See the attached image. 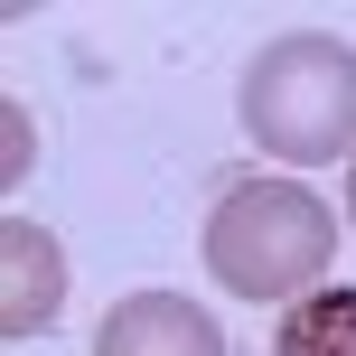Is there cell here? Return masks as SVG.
Returning <instances> with one entry per match:
<instances>
[{"label": "cell", "instance_id": "cell-7", "mask_svg": "<svg viewBox=\"0 0 356 356\" xmlns=\"http://www.w3.org/2000/svg\"><path fill=\"white\" fill-rule=\"evenodd\" d=\"M347 207H356V178H347Z\"/></svg>", "mask_w": 356, "mask_h": 356}, {"label": "cell", "instance_id": "cell-4", "mask_svg": "<svg viewBox=\"0 0 356 356\" xmlns=\"http://www.w3.org/2000/svg\"><path fill=\"white\" fill-rule=\"evenodd\" d=\"M94 356H225V328L178 291H131V300L104 309Z\"/></svg>", "mask_w": 356, "mask_h": 356}, {"label": "cell", "instance_id": "cell-2", "mask_svg": "<svg viewBox=\"0 0 356 356\" xmlns=\"http://www.w3.org/2000/svg\"><path fill=\"white\" fill-rule=\"evenodd\" d=\"M234 113H244V141L291 169L356 160V47L319 29L272 38L234 85Z\"/></svg>", "mask_w": 356, "mask_h": 356}, {"label": "cell", "instance_id": "cell-6", "mask_svg": "<svg viewBox=\"0 0 356 356\" xmlns=\"http://www.w3.org/2000/svg\"><path fill=\"white\" fill-rule=\"evenodd\" d=\"M38 160V122H29V104H0V188H19Z\"/></svg>", "mask_w": 356, "mask_h": 356}, {"label": "cell", "instance_id": "cell-5", "mask_svg": "<svg viewBox=\"0 0 356 356\" xmlns=\"http://www.w3.org/2000/svg\"><path fill=\"white\" fill-rule=\"evenodd\" d=\"M272 356H356V291L347 282H319L282 309L272 328Z\"/></svg>", "mask_w": 356, "mask_h": 356}, {"label": "cell", "instance_id": "cell-1", "mask_svg": "<svg viewBox=\"0 0 356 356\" xmlns=\"http://www.w3.org/2000/svg\"><path fill=\"white\" fill-rule=\"evenodd\" d=\"M338 263V207L300 178H225L207 207V272L234 300H300Z\"/></svg>", "mask_w": 356, "mask_h": 356}, {"label": "cell", "instance_id": "cell-3", "mask_svg": "<svg viewBox=\"0 0 356 356\" xmlns=\"http://www.w3.org/2000/svg\"><path fill=\"white\" fill-rule=\"evenodd\" d=\"M66 309V253L47 225L29 216H0V338H38Z\"/></svg>", "mask_w": 356, "mask_h": 356}]
</instances>
